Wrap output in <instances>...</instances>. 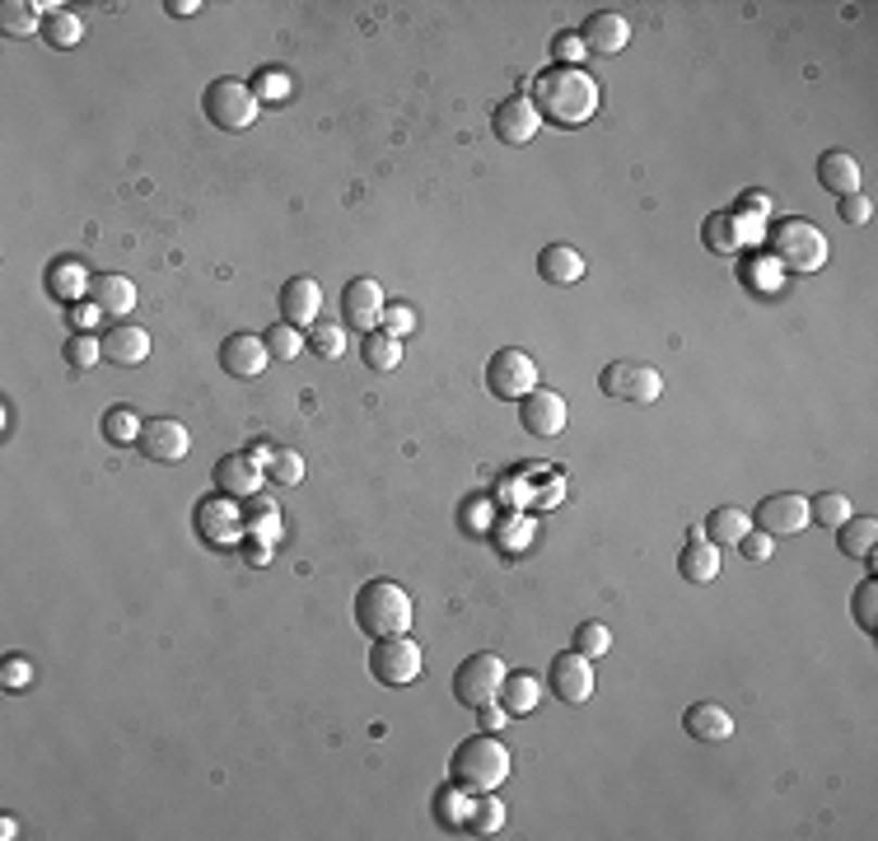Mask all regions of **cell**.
Here are the masks:
<instances>
[{
	"label": "cell",
	"mask_w": 878,
	"mask_h": 841,
	"mask_svg": "<svg viewBox=\"0 0 878 841\" xmlns=\"http://www.w3.org/2000/svg\"><path fill=\"white\" fill-rule=\"evenodd\" d=\"M532 108L542 113V122H552V127H585V122L599 113V80L585 75L579 66H552L542 71L538 80H532Z\"/></svg>",
	"instance_id": "obj_1"
},
{
	"label": "cell",
	"mask_w": 878,
	"mask_h": 841,
	"mask_svg": "<svg viewBox=\"0 0 878 841\" xmlns=\"http://www.w3.org/2000/svg\"><path fill=\"white\" fill-rule=\"evenodd\" d=\"M510 748L500 743L496 735H473V739H463L459 748H453V757H449V781H453V790H463L467 800L473 794H491V790H500L510 781Z\"/></svg>",
	"instance_id": "obj_2"
},
{
	"label": "cell",
	"mask_w": 878,
	"mask_h": 841,
	"mask_svg": "<svg viewBox=\"0 0 878 841\" xmlns=\"http://www.w3.org/2000/svg\"><path fill=\"white\" fill-rule=\"evenodd\" d=\"M355 627L365 631L369 641L406 636V627H412V594L393 580H369L355 594Z\"/></svg>",
	"instance_id": "obj_3"
},
{
	"label": "cell",
	"mask_w": 878,
	"mask_h": 841,
	"mask_svg": "<svg viewBox=\"0 0 878 841\" xmlns=\"http://www.w3.org/2000/svg\"><path fill=\"white\" fill-rule=\"evenodd\" d=\"M766 248H772V258L794 276H813V272H823V262H827V234L813 221H799V215L776 221L766 229Z\"/></svg>",
	"instance_id": "obj_4"
},
{
	"label": "cell",
	"mask_w": 878,
	"mask_h": 841,
	"mask_svg": "<svg viewBox=\"0 0 878 841\" xmlns=\"http://www.w3.org/2000/svg\"><path fill=\"white\" fill-rule=\"evenodd\" d=\"M201 113H206L220 131H248L258 122V93L243 80L225 75V80L206 85V93H201Z\"/></svg>",
	"instance_id": "obj_5"
},
{
	"label": "cell",
	"mask_w": 878,
	"mask_h": 841,
	"mask_svg": "<svg viewBox=\"0 0 878 841\" xmlns=\"http://www.w3.org/2000/svg\"><path fill=\"white\" fill-rule=\"evenodd\" d=\"M421 668H426V654L412 636H384V641H374L369 650V674L374 682H384V688H412L421 678Z\"/></svg>",
	"instance_id": "obj_6"
},
{
	"label": "cell",
	"mask_w": 878,
	"mask_h": 841,
	"mask_svg": "<svg viewBox=\"0 0 878 841\" xmlns=\"http://www.w3.org/2000/svg\"><path fill=\"white\" fill-rule=\"evenodd\" d=\"M500 682H505V660L500 654H467L459 674H453V696H459V706L481 711L500 701Z\"/></svg>",
	"instance_id": "obj_7"
},
{
	"label": "cell",
	"mask_w": 878,
	"mask_h": 841,
	"mask_svg": "<svg viewBox=\"0 0 878 841\" xmlns=\"http://www.w3.org/2000/svg\"><path fill=\"white\" fill-rule=\"evenodd\" d=\"M486 388H491V398H500V402L528 398L532 388H538V361L519 347L496 351L491 361H486Z\"/></svg>",
	"instance_id": "obj_8"
},
{
	"label": "cell",
	"mask_w": 878,
	"mask_h": 841,
	"mask_svg": "<svg viewBox=\"0 0 878 841\" xmlns=\"http://www.w3.org/2000/svg\"><path fill=\"white\" fill-rule=\"evenodd\" d=\"M599 388L613 402H640V407H645V402H654L664 393V374L650 369V365H636V361H613V365H603Z\"/></svg>",
	"instance_id": "obj_9"
},
{
	"label": "cell",
	"mask_w": 878,
	"mask_h": 841,
	"mask_svg": "<svg viewBox=\"0 0 878 841\" xmlns=\"http://www.w3.org/2000/svg\"><path fill=\"white\" fill-rule=\"evenodd\" d=\"M136 449L150 463H183L187 449H192V435H187V426H183V421H174V416H146Z\"/></svg>",
	"instance_id": "obj_10"
},
{
	"label": "cell",
	"mask_w": 878,
	"mask_h": 841,
	"mask_svg": "<svg viewBox=\"0 0 878 841\" xmlns=\"http://www.w3.org/2000/svg\"><path fill=\"white\" fill-rule=\"evenodd\" d=\"M757 528L762 534H772V538H794V534H804L808 528V495H799V491H776V495H766V501L757 505Z\"/></svg>",
	"instance_id": "obj_11"
},
{
	"label": "cell",
	"mask_w": 878,
	"mask_h": 841,
	"mask_svg": "<svg viewBox=\"0 0 878 841\" xmlns=\"http://www.w3.org/2000/svg\"><path fill=\"white\" fill-rule=\"evenodd\" d=\"M491 127H496L500 146H528V140L542 131V113L532 108L528 93H510V99H500Z\"/></svg>",
	"instance_id": "obj_12"
},
{
	"label": "cell",
	"mask_w": 878,
	"mask_h": 841,
	"mask_svg": "<svg viewBox=\"0 0 878 841\" xmlns=\"http://www.w3.org/2000/svg\"><path fill=\"white\" fill-rule=\"evenodd\" d=\"M547 682H552V692L566 701V706H585V701L593 696V660L589 654H579V650L556 654Z\"/></svg>",
	"instance_id": "obj_13"
},
{
	"label": "cell",
	"mask_w": 878,
	"mask_h": 841,
	"mask_svg": "<svg viewBox=\"0 0 878 841\" xmlns=\"http://www.w3.org/2000/svg\"><path fill=\"white\" fill-rule=\"evenodd\" d=\"M341 318H347V327H355L360 337L374 332V327H379V318H384V290H379V280H369V276L347 280V290H341Z\"/></svg>",
	"instance_id": "obj_14"
},
{
	"label": "cell",
	"mask_w": 878,
	"mask_h": 841,
	"mask_svg": "<svg viewBox=\"0 0 878 841\" xmlns=\"http://www.w3.org/2000/svg\"><path fill=\"white\" fill-rule=\"evenodd\" d=\"M519 421L528 435L552 440V435L566 430V398L552 393V388H532L528 398H519Z\"/></svg>",
	"instance_id": "obj_15"
},
{
	"label": "cell",
	"mask_w": 878,
	"mask_h": 841,
	"mask_svg": "<svg viewBox=\"0 0 878 841\" xmlns=\"http://www.w3.org/2000/svg\"><path fill=\"white\" fill-rule=\"evenodd\" d=\"M272 361V351H266V341L253 337V332H234L225 337V347H220V369L229 374V379H258Z\"/></svg>",
	"instance_id": "obj_16"
},
{
	"label": "cell",
	"mask_w": 878,
	"mask_h": 841,
	"mask_svg": "<svg viewBox=\"0 0 878 841\" xmlns=\"http://www.w3.org/2000/svg\"><path fill=\"white\" fill-rule=\"evenodd\" d=\"M89 304L99 309L103 318H127L136 309V280L122 272H99L89 280Z\"/></svg>",
	"instance_id": "obj_17"
},
{
	"label": "cell",
	"mask_w": 878,
	"mask_h": 841,
	"mask_svg": "<svg viewBox=\"0 0 878 841\" xmlns=\"http://www.w3.org/2000/svg\"><path fill=\"white\" fill-rule=\"evenodd\" d=\"M211 477H215V491L229 495V501H248L262 487V467L253 463V454H225Z\"/></svg>",
	"instance_id": "obj_18"
},
{
	"label": "cell",
	"mask_w": 878,
	"mask_h": 841,
	"mask_svg": "<svg viewBox=\"0 0 878 841\" xmlns=\"http://www.w3.org/2000/svg\"><path fill=\"white\" fill-rule=\"evenodd\" d=\"M579 38H585L589 52H599V57H617L622 47L631 42V24H626V14H617V10H599V14H589V20H585Z\"/></svg>",
	"instance_id": "obj_19"
},
{
	"label": "cell",
	"mask_w": 878,
	"mask_h": 841,
	"mask_svg": "<svg viewBox=\"0 0 878 841\" xmlns=\"http://www.w3.org/2000/svg\"><path fill=\"white\" fill-rule=\"evenodd\" d=\"M318 309H323L318 280L294 276V280H286V286H280V314H286L290 327H313V323H318Z\"/></svg>",
	"instance_id": "obj_20"
},
{
	"label": "cell",
	"mask_w": 878,
	"mask_h": 841,
	"mask_svg": "<svg viewBox=\"0 0 878 841\" xmlns=\"http://www.w3.org/2000/svg\"><path fill=\"white\" fill-rule=\"evenodd\" d=\"M146 355H150V332L146 327L117 323V327H108L103 332V361L131 369V365H146Z\"/></svg>",
	"instance_id": "obj_21"
},
{
	"label": "cell",
	"mask_w": 878,
	"mask_h": 841,
	"mask_svg": "<svg viewBox=\"0 0 878 841\" xmlns=\"http://www.w3.org/2000/svg\"><path fill=\"white\" fill-rule=\"evenodd\" d=\"M678 570H682V580H687V585H711L715 575H719V548L701 534V528H692L687 548L678 552Z\"/></svg>",
	"instance_id": "obj_22"
},
{
	"label": "cell",
	"mask_w": 878,
	"mask_h": 841,
	"mask_svg": "<svg viewBox=\"0 0 878 841\" xmlns=\"http://www.w3.org/2000/svg\"><path fill=\"white\" fill-rule=\"evenodd\" d=\"M682 729L692 735L697 743H725L733 735V720L725 706H715V701H697V706H687L682 715Z\"/></svg>",
	"instance_id": "obj_23"
},
{
	"label": "cell",
	"mask_w": 878,
	"mask_h": 841,
	"mask_svg": "<svg viewBox=\"0 0 878 841\" xmlns=\"http://www.w3.org/2000/svg\"><path fill=\"white\" fill-rule=\"evenodd\" d=\"M585 272H589L585 267V253L570 248V243H547L542 253H538V276L552 280V286H575Z\"/></svg>",
	"instance_id": "obj_24"
},
{
	"label": "cell",
	"mask_w": 878,
	"mask_h": 841,
	"mask_svg": "<svg viewBox=\"0 0 878 841\" xmlns=\"http://www.w3.org/2000/svg\"><path fill=\"white\" fill-rule=\"evenodd\" d=\"M818 183L827 187V192H837V197L860 192V160L851 150H827L818 160Z\"/></svg>",
	"instance_id": "obj_25"
},
{
	"label": "cell",
	"mask_w": 878,
	"mask_h": 841,
	"mask_svg": "<svg viewBox=\"0 0 878 841\" xmlns=\"http://www.w3.org/2000/svg\"><path fill=\"white\" fill-rule=\"evenodd\" d=\"M542 688L547 682L542 678H532V674H505V682H500V706L510 711V720L514 715H532L538 711V701H542Z\"/></svg>",
	"instance_id": "obj_26"
},
{
	"label": "cell",
	"mask_w": 878,
	"mask_h": 841,
	"mask_svg": "<svg viewBox=\"0 0 878 841\" xmlns=\"http://www.w3.org/2000/svg\"><path fill=\"white\" fill-rule=\"evenodd\" d=\"M701 234H705V248L719 253V258H733L743 248L739 215H733V211H711V215H705V225H701Z\"/></svg>",
	"instance_id": "obj_27"
},
{
	"label": "cell",
	"mask_w": 878,
	"mask_h": 841,
	"mask_svg": "<svg viewBox=\"0 0 878 841\" xmlns=\"http://www.w3.org/2000/svg\"><path fill=\"white\" fill-rule=\"evenodd\" d=\"M752 528V519L739 510V505H719L705 514V538L715 542V548H739V538Z\"/></svg>",
	"instance_id": "obj_28"
},
{
	"label": "cell",
	"mask_w": 878,
	"mask_h": 841,
	"mask_svg": "<svg viewBox=\"0 0 878 841\" xmlns=\"http://www.w3.org/2000/svg\"><path fill=\"white\" fill-rule=\"evenodd\" d=\"M500 828H505V804L496 800V790H491V794H473V800H467L463 832H473V837H496Z\"/></svg>",
	"instance_id": "obj_29"
},
{
	"label": "cell",
	"mask_w": 878,
	"mask_h": 841,
	"mask_svg": "<svg viewBox=\"0 0 878 841\" xmlns=\"http://www.w3.org/2000/svg\"><path fill=\"white\" fill-rule=\"evenodd\" d=\"M89 272L80 267L75 258H61V262H52V272H47V290H52V300H75V294H89Z\"/></svg>",
	"instance_id": "obj_30"
},
{
	"label": "cell",
	"mask_w": 878,
	"mask_h": 841,
	"mask_svg": "<svg viewBox=\"0 0 878 841\" xmlns=\"http://www.w3.org/2000/svg\"><path fill=\"white\" fill-rule=\"evenodd\" d=\"M874 542H878V524L869 519V514H851V519L841 524L837 548L845 556H874Z\"/></svg>",
	"instance_id": "obj_31"
},
{
	"label": "cell",
	"mask_w": 878,
	"mask_h": 841,
	"mask_svg": "<svg viewBox=\"0 0 878 841\" xmlns=\"http://www.w3.org/2000/svg\"><path fill=\"white\" fill-rule=\"evenodd\" d=\"M360 351H365V365L379 369V374H388V369L402 365V341L388 337V332H379V327H374V332H365V347H360Z\"/></svg>",
	"instance_id": "obj_32"
},
{
	"label": "cell",
	"mask_w": 878,
	"mask_h": 841,
	"mask_svg": "<svg viewBox=\"0 0 878 841\" xmlns=\"http://www.w3.org/2000/svg\"><path fill=\"white\" fill-rule=\"evenodd\" d=\"M851 519V495L841 491H818L808 501V524H823V528H841Z\"/></svg>",
	"instance_id": "obj_33"
},
{
	"label": "cell",
	"mask_w": 878,
	"mask_h": 841,
	"mask_svg": "<svg viewBox=\"0 0 878 841\" xmlns=\"http://www.w3.org/2000/svg\"><path fill=\"white\" fill-rule=\"evenodd\" d=\"M42 38L52 47H75L85 38V20L75 10H57V14H47L42 20Z\"/></svg>",
	"instance_id": "obj_34"
},
{
	"label": "cell",
	"mask_w": 878,
	"mask_h": 841,
	"mask_svg": "<svg viewBox=\"0 0 878 841\" xmlns=\"http://www.w3.org/2000/svg\"><path fill=\"white\" fill-rule=\"evenodd\" d=\"M140 426H146V421H140L131 407H108L103 412V440L108 444H136Z\"/></svg>",
	"instance_id": "obj_35"
},
{
	"label": "cell",
	"mask_w": 878,
	"mask_h": 841,
	"mask_svg": "<svg viewBox=\"0 0 878 841\" xmlns=\"http://www.w3.org/2000/svg\"><path fill=\"white\" fill-rule=\"evenodd\" d=\"M0 28H5L10 38H34L38 34V5H24V0H5L0 5Z\"/></svg>",
	"instance_id": "obj_36"
},
{
	"label": "cell",
	"mask_w": 878,
	"mask_h": 841,
	"mask_svg": "<svg viewBox=\"0 0 878 841\" xmlns=\"http://www.w3.org/2000/svg\"><path fill=\"white\" fill-rule=\"evenodd\" d=\"M262 341H266V351H272L276 361H294V355L304 351V337H300V327H290L286 318H280L276 327H266V332H262Z\"/></svg>",
	"instance_id": "obj_37"
},
{
	"label": "cell",
	"mask_w": 878,
	"mask_h": 841,
	"mask_svg": "<svg viewBox=\"0 0 878 841\" xmlns=\"http://www.w3.org/2000/svg\"><path fill=\"white\" fill-rule=\"evenodd\" d=\"M309 351L318 355V361H337V355L347 351V332H341L337 323H313L309 327Z\"/></svg>",
	"instance_id": "obj_38"
},
{
	"label": "cell",
	"mask_w": 878,
	"mask_h": 841,
	"mask_svg": "<svg viewBox=\"0 0 878 841\" xmlns=\"http://www.w3.org/2000/svg\"><path fill=\"white\" fill-rule=\"evenodd\" d=\"M575 650L589 654V660H599V654L613 650V631H607L603 622H585V627L575 631Z\"/></svg>",
	"instance_id": "obj_39"
},
{
	"label": "cell",
	"mask_w": 878,
	"mask_h": 841,
	"mask_svg": "<svg viewBox=\"0 0 878 841\" xmlns=\"http://www.w3.org/2000/svg\"><path fill=\"white\" fill-rule=\"evenodd\" d=\"M66 361L75 369H89L93 361H103V337H89V332H75L66 341Z\"/></svg>",
	"instance_id": "obj_40"
},
{
	"label": "cell",
	"mask_w": 878,
	"mask_h": 841,
	"mask_svg": "<svg viewBox=\"0 0 878 841\" xmlns=\"http://www.w3.org/2000/svg\"><path fill=\"white\" fill-rule=\"evenodd\" d=\"M855 622H860V627H865L869 636L878 631V580H874V575L855 589Z\"/></svg>",
	"instance_id": "obj_41"
},
{
	"label": "cell",
	"mask_w": 878,
	"mask_h": 841,
	"mask_svg": "<svg viewBox=\"0 0 878 841\" xmlns=\"http://www.w3.org/2000/svg\"><path fill=\"white\" fill-rule=\"evenodd\" d=\"M28 682H34V664L20 660V654H10V660L0 664V688H5V692H24Z\"/></svg>",
	"instance_id": "obj_42"
},
{
	"label": "cell",
	"mask_w": 878,
	"mask_h": 841,
	"mask_svg": "<svg viewBox=\"0 0 878 841\" xmlns=\"http://www.w3.org/2000/svg\"><path fill=\"white\" fill-rule=\"evenodd\" d=\"M266 473H272V477L280 481V487H294V481L304 477V459L294 454V449H286V454H276L272 463H266Z\"/></svg>",
	"instance_id": "obj_43"
},
{
	"label": "cell",
	"mask_w": 878,
	"mask_h": 841,
	"mask_svg": "<svg viewBox=\"0 0 878 841\" xmlns=\"http://www.w3.org/2000/svg\"><path fill=\"white\" fill-rule=\"evenodd\" d=\"M248 519H253V524H262V528H258L262 538H276V528H280V514H276V505L266 501V495H248Z\"/></svg>",
	"instance_id": "obj_44"
},
{
	"label": "cell",
	"mask_w": 878,
	"mask_h": 841,
	"mask_svg": "<svg viewBox=\"0 0 878 841\" xmlns=\"http://www.w3.org/2000/svg\"><path fill=\"white\" fill-rule=\"evenodd\" d=\"M444 800H435V814L449 823V828H459L463 832V818H467V794L463 790H439Z\"/></svg>",
	"instance_id": "obj_45"
},
{
	"label": "cell",
	"mask_w": 878,
	"mask_h": 841,
	"mask_svg": "<svg viewBox=\"0 0 878 841\" xmlns=\"http://www.w3.org/2000/svg\"><path fill=\"white\" fill-rule=\"evenodd\" d=\"M379 323H384V332H388V337H398V341H402V337L416 327V314H412V304H384V318H379Z\"/></svg>",
	"instance_id": "obj_46"
},
{
	"label": "cell",
	"mask_w": 878,
	"mask_h": 841,
	"mask_svg": "<svg viewBox=\"0 0 878 841\" xmlns=\"http://www.w3.org/2000/svg\"><path fill=\"white\" fill-rule=\"evenodd\" d=\"M837 215L845 225H869V215H874V206H869V197H860V192H851V197H837Z\"/></svg>",
	"instance_id": "obj_47"
},
{
	"label": "cell",
	"mask_w": 878,
	"mask_h": 841,
	"mask_svg": "<svg viewBox=\"0 0 878 841\" xmlns=\"http://www.w3.org/2000/svg\"><path fill=\"white\" fill-rule=\"evenodd\" d=\"M772 548H776V538L762 534V528H748V534L739 538V552H743L748 561H766V556H772Z\"/></svg>",
	"instance_id": "obj_48"
},
{
	"label": "cell",
	"mask_w": 878,
	"mask_h": 841,
	"mask_svg": "<svg viewBox=\"0 0 878 841\" xmlns=\"http://www.w3.org/2000/svg\"><path fill=\"white\" fill-rule=\"evenodd\" d=\"M585 52H589V47H585V38H579V34H556L552 38V57L561 61V66H575Z\"/></svg>",
	"instance_id": "obj_49"
},
{
	"label": "cell",
	"mask_w": 878,
	"mask_h": 841,
	"mask_svg": "<svg viewBox=\"0 0 878 841\" xmlns=\"http://www.w3.org/2000/svg\"><path fill=\"white\" fill-rule=\"evenodd\" d=\"M197 524H201V538L211 534V524H215V528H225V538H229V528H234V510H229V505H220V510H215V501H211V505H201V510H197Z\"/></svg>",
	"instance_id": "obj_50"
},
{
	"label": "cell",
	"mask_w": 878,
	"mask_h": 841,
	"mask_svg": "<svg viewBox=\"0 0 878 841\" xmlns=\"http://www.w3.org/2000/svg\"><path fill=\"white\" fill-rule=\"evenodd\" d=\"M481 725H486V735H496V729L510 725V711L500 701H491V706H481Z\"/></svg>",
	"instance_id": "obj_51"
},
{
	"label": "cell",
	"mask_w": 878,
	"mask_h": 841,
	"mask_svg": "<svg viewBox=\"0 0 878 841\" xmlns=\"http://www.w3.org/2000/svg\"><path fill=\"white\" fill-rule=\"evenodd\" d=\"M201 5H197V0H168V14H183V20H187V14H197Z\"/></svg>",
	"instance_id": "obj_52"
},
{
	"label": "cell",
	"mask_w": 878,
	"mask_h": 841,
	"mask_svg": "<svg viewBox=\"0 0 878 841\" xmlns=\"http://www.w3.org/2000/svg\"><path fill=\"white\" fill-rule=\"evenodd\" d=\"M266 93L280 99V93H286V75H266Z\"/></svg>",
	"instance_id": "obj_53"
}]
</instances>
